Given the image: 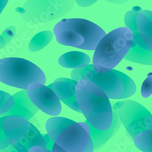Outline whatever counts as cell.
<instances>
[{"mask_svg": "<svg viewBox=\"0 0 152 152\" xmlns=\"http://www.w3.org/2000/svg\"><path fill=\"white\" fill-rule=\"evenodd\" d=\"M75 98L86 121L95 129L104 131L113 121V109L109 98L93 82L82 79L75 86Z\"/></svg>", "mask_w": 152, "mask_h": 152, "instance_id": "1", "label": "cell"}, {"mask_svg": "<svg viewBox=\"0 0 152 152\" xmlns=\"http://www.w3.org/2000/svg\"><path fill=\"white\" fill-rule=\"evenodd\" d=\"M46 129L53 141L66 152H93L94 150L90 126L86 122L54 117L46 121Z\"/></svg>", "mask_w": 152, "mask_h": 152, "instance_id": "2", "label": "cell"}, {"mask_svg": "<svg viewBox=\"0 0 152 152\" xmlns=\"http://www.w3.org/2000/svg\"><path fill=\"white\" fill-rule=\"evenodd\" d=\"M56 40L60 45L84 50H95L106 35L96 24L82 18L63 19L54 28Z\"/></svg>", "mask_w": 152, "mask_h": 152, "instance_id": "3", "label": "cell"}, {"mask_svg": "<svg viewBox=\"0 0 152 152\" xmlns=\"http://www.w3.org/2000/svg\"><path fill=\"white\" fill-rule=\"evenodd\" d=\"M133 34L128 28H119L106 34L99 42L94 54L93 66L98 72L116 67L128 53Z\"/></svg>", "mask_w": 152, "mask_h": 152, "instance_id": "4", "label": "cell"}, {"mask_svg": "<svg viewBox=\"0 0 152 152\" xmlns=\"http://www.w3.org/2000/svg\"><path fill=\"white\" fill-rule=\"evenodd\" d=\"M71 75L72 79L76 81L85 79L93 82L111 99L129 98L136 91V84L130 77L113 69L105 72H98L93 65H88L73 69Z\"/></svg>", "mask_w": 152, "mask_h": 152, "instance_id": "5", "label": "cell"}, {"mask_svg": "<svg viewBox=\"0 0 152 152\" xmlns=\"http://www.w3.org/2000/svg\"><path fill=\"white\" fill-rule=\"evenodd\" d=\"M43 71L33 63L21 58L0 59V82L24 90L32 83L45 84Z\"/></svg>", "mask_w": 152, "mask_h": 152, "instance_id": "6", "label": "cell"}, {"mask_svg": "<svg viewBox=\"0 0 152 152\" xmlns=\"http://www.w3.org/2000/svg\"><path fill=\"white\" fill-rule=\"evenodd\" d=\"M3 130L12 146L17 152H29L34 147H46L43 135L28 119L8 116L3 122Z\"/></svg>", "mask_w": 152, "mask_h": 152, "instance_id": "7", "label": "cell"}, {"mask_svg": "<svg viewBox=\"0 0 152 152\" xmlns=\"http://www.w3.org/2000/svg\"><path fill=\"white\" fill-rule=\"evenodd\" d=\"M74 6V0H28L20 15L26 21L45 23L66 15Z\"/></svg>", "mask_w": 152, "mask_h": 152, "instance_id": "8", "label": "cell"}, {"mask_svg": "<svg viewBox=\"0 0 152 152\" xmlns=\"http://www.w3.org/2000/svg\"><path fill=\"white\" fill-rule=\"evenodd\" d=\"M121 122L132 138L139 132L152 130V116L150 111L141 104L134 100L118 102L113 106Z\"/></svg>", "mask_w": 152, "mask_h": 152, "instance_id": "9", "label": "cell"}, {"mask_svg": "<svg viewBox=\"0 0 152 152\" xmlns=\"http://www.w3.org/2000/svg\"><path fill=\"white\" fill-rule=\"evenodd\" d=\"M124 21L126 28L133 34L134 40L141 48L152 50V12L135 6L125 15Z\"/></svg>", "mask_w": 152, "mask_h": 152, "instance_id": "10", "label": "cell"}, {"mask_svg": "<svg viewBox=\"0 0 152 152\" xmlns=\"http://www.w3.org/2000/svg\"><path fill=\"white\" fill-rule=\"evenodd\" d=\"M26 92L31 102L47 115L58 116L61 113L60 100L51 88L40 83H32L28 86Z\"/></svg>", "mask_w": 152, "mask_h": 152, "instance_id": "11", "label": "cell"}, {"mask_svg": "<svg viewBox=\"0 0 152 152\" xmlns=\"http://www.w3.org/2000/svg\"><path fill=\"white\" fill-rule=\"evenodd\" d=\"M77 81L66 78H60L48 85L63 103L75 111L82 113L75 98V86Z\"/></svg>", "mask_w": 152, "mask_h": 152, "instance_id": "12", "label": "cell"}, {"mask_svg": "<svg viewBox=\"0 0 152 152\" xmlns=\"http://www.w3.org/2000/svg\"><path fill=\"white\" fill-rule=\"evenodd\" d=\"M12 96L15 100L14 107L7 112L0 115V117L19 116L29 120L39 111V109L31 102L28 97L26 89L15 93Z\"/></svg>", "mask_w": 152, "mask_h": 152, "instance_id": "13", "label": "cell"}, {"mask_svg": "<svg viewBox=\"0 0 152 152\" xmlns=\"http://www.w3.org/2000/svg\"><path fill=\"white\" fill-rule=\"evenodd\" d=\"M85 122L90 126V136L94 149L102 146L110 138L116 134L121 125L118 113L115 111H113V121L110 127L106 130H99L93 127L87 121Z\"/></svg>", "mask_w": 152, "mask_h": 152, "instance_id": "14", "label": "cell"}, {"mask_svg": "<svg viewBox=\"0 0 152 152\" xmlns=\"http://www.w3.org/2000/svg\"><path fill=\"white\" fill-rule=\"evenodd\" d=\"M91 61L87 54L79 51H71L63 54L58 58V63L66 68H80L88 65Z\"/></svg>", "mask_w": 152, "mask_h": 152, "instance_id": "15", "label": "cell"}, {"mask_svg": "<svg viewBox=\"0 0 152 152\" xmlns=\"http://www.w3.org/2000/svg\"><path fill=\"white\" fill-rule=\"evenodd\" d=\"M151 53V50H146L141 48L133 40L130 49L124 58L140 64L151 65L152 64Z\"/></svg>", "mask_w": 152, "mask_h": 152, "instance_id": "16", "label": "cell"}, {"mask_svg": "<svg viewBox=\"0 0 152 152\" xmlns=\"http://www.w3.org/2000/svg\"><path fill=\"white\" fill-rule=\"evenodd\" d=\"M53 33L49 31H45L36 34L31 40L29 49L31 52H37L46 46L52 40Z\"/></svg>", "mask_w": 152, "mask_h": 152, "instance_id": "17", "label": "cell"}, {"mask_svg": "<svg viewBox=\"0 0 152 152\" xmlns=\"http://www.w3.org/2000/svg\"><path fill=\"white\" fill-rule=\"evenodd\" d=\"M152 130H147L137 133L133 138L136 147L142 151H152Z\"/></svg>", "mask_w": 152, "mask_h": 152, "instance_id": "18", "label": "cell"}, {"mask_svg": "<svg viewBox=\"0 0 152 152\" xmlns=\"http://www.w3.org/2000/svg\"><path fill=\"white\" fill-rule=\"evenodd\" d=\"M15 100L9 93L0 90V115L9 111L14 107Z\"/></svg>", "mask_w": 152, "mask_h": 152, "instance_id": "19", "label": "cell"}, {"mask_svg": "<svg viewBox=\"0 0 152 152\" xmlns=\"http://www.w3.org/2000/svg\"><path fill=\"white\" fill-rule=\"evenodd\" d=\"M6 117H0V151L6 149L11 145L3 130V122Z\"/></svg>", "mask_w": 152, "mask_h": 152, "instance_id": "20", "label": "cell"}, {"mask_svg": "<svg viewBox=\"0 0 152 152\" xmlns=\"http://www.w3.org/2000/svg\"><path fill=\"white\" fill-rule=\"evenodd\" d=\"M152 94V77L151 73L144 82L141 88V94L143 97H150Z\"/></svg>", "mask_w": 152, "mask_h": 152, "instance_id": "21", "label": "cell"}, {"mask_svg": "<svg viewBox=\"0 0 152 152\" xmlns=\"http://www.w3.org/2000/svg\"><path fill=\"white\" fill-rule=\"evenodd\" d=\"M43 138L46 142V148L48 149L49 152H64L60 146H58L56 143H55L53 139L50 137L48 134H44Z\"/></svg>", "mask_w": 152, "mask_h": 152, "instance_id": "22", "label": "cell"}, {"mask_svg": "<svg viewBox=\"0 0 152 152\" xmlns=\"http://www.w3.org/2000/svg\"><path fill=\"white\" fill-rule=\"evenodd\" d=\"M16 32L15 26H9L6 28L1 34V36L5 40L6 44L9 43L11 40L13 39Z\"/></svg>", "mask_w": 152, "mask_h": 152, "instance_id": "23", "label": "cell"}, {"mask_svg": "<svg viewBox=\"0 0 152 152\" xmlns=\"http://www.w3.org/2000/svg\"><path fill=\"white\" fill-rule=\"evenodd\" d=\"M97 1V0H75V2L79 6L86 7L93 5Z\"/></svg>", "mask_w": 152, "mask_h": 152, "instance_id": "24", "label": "cell"}, {"mask_svg": "<svg viewBox=\"0 0 152 152\" xmlns=\"http://www.w3.org/2000/svg\"><path fill=\"white\" fill-rule=\"evenodd\" d=\"M104 1H108L109 3H114V4H124L128 2L129 0H104Z\"/></svg>", "mask_w": 152, "mask_h": 152, "instance_id": "25", "label": "cell"}, {"mask_svg": "<svg viewBox=\"0 0 152 152\" xmlns=\"http://www.w3.org/2000/svg\"><path fill=\"white\" fill-rule=\"evenodd\" d=\"M8 1L9 0H0V14H1L2 11L4 10Z\"/></svg>", "mask_w": 152, "mask_h": 152, "instance_id": "26", "label": "cell"}, {"mask_svg": "<svg viewBox=\"0 0 152 152\" xmlns=\"http://www.w3.org/2000/svg\"><path fill=\"white\" fill-rule=\"evenodd\" d=\"M6 45V43L5 42L4 39H3V37L1 36V35H0V49L4 48Z\"/></svg>", "mask_w": 152, "mask_h": 152, "instance_id": "27", "label": "cell"}]
</instances>
